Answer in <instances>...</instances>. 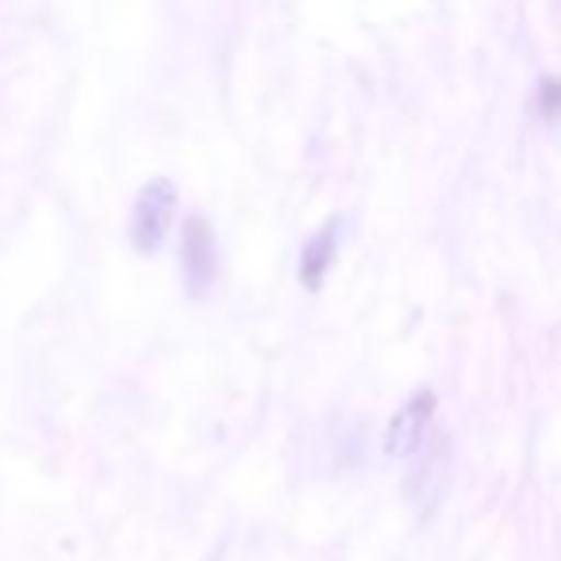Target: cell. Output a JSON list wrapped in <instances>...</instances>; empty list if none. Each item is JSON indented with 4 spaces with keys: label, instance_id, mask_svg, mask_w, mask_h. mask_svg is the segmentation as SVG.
I'll return each mask as SVG.
<instances>
[{
    "label": "cell",
    "instance_id": "1",
    "mask_svg": "<svg viewBox=\"0 0 561 561\" xmlns=\"http://www.w3.org/2000/svg\"><path fill=\"white\" fill-rule=\"evenodd\" d=\"M450 473H454V443H450V435L438 431V435H431L427 446L415 454L412 473L404 477V500L412 504V512L420 515V519L438 512L446 489H450Z\"/></svg>",
    "mask_w": 561,
    "mask_h": 561
},
{
    "label": "cell",
    "instance_id": "2",
    "mask_svg": "<svg viewBox=\"0 0 561 561\" xmlns=\"http://www.w3.org/2000/svg\"><path fill=\"white\" fill-rule=\"evenodd\" d=\"M173 216H178V188H173L170 178H154L139 188L131 204V247L139 254H158L173 227Z\"/></svg>",
    "mask_w": 561,
    "mask_h": 561
},
{
    "label": "cell",
    "instance_id": "3",
    "mask_svg": "<svg viewBox=\"0 0 561 561\" xmlns=\"http://www.w3.org/2000/svg\"><path fill=\"white\" fill-rule=\"evenodd\" d=\"M435 412H438V397L431 389H420L397 408V415L385 427V454L397 461L415 458V454L427 446L431 427H435Z\"/></svg>",
    "mask_w": 561,
    "mask_h": 561
},
{
    "label": "cell",
    "instance_id": "4",
    "mask_svg": "<svg viewBox=\"0 0 561 561\" xmlns=\"http://www.w3.org/2000/svg\"><path fill=\"white\" fill-rule=\"evenodd\" d=\"M216 265H219V250L208 219L188 216L185 227H181V277H185L193 297H204L216 285Z\"/></svg>",
    "mask_w": 561,
    "mask_h": 561
},
{
    "label": "cell",
    "instance_id": "5",
    "mask_svg": "<svg viewBox=\"0 0 561 561\" xmlns=\"http://www.w3.org/2000/svg\"><path fill=\"white\" fill-rule=\"evenodd\" d=\"M335 250H339V219H328V224L305 242V250H300V285H305L308 293H320L323 277H328L331 262H335Z\"/></svg>",
    "mask_w": 561,
    "mask_h": 561
},
{
    "label": "cell",
    "instance_id": "6",
    "mask_svg": "<svg viewBox=\"0 0 561 561\" xmlns=\"http://www.w3.org/2000/svg\"><path fill=\"white\" fill-rule=\"evenodd\" d=\"M538 116H542L546 124H558L561 119V81L558 78H542V85H538Z\"/></svg>",
    "mask_w": 561,
    "mask_h": 561
}]
</instances>
